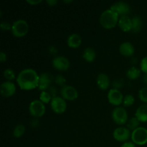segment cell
<instances>
[{"mask_svg": "<svg viewBox=\"0 0 147 147\" xmlns=\"http://www.w3.org/2000/svg\"><path fill=\"white\" fill-rule=\"evenodd\" d=\"M126 77L129 79V80H136V79L139 78L141 76V70L138 67H135V66H132V67H129L127 70L126 73Z\"/></svg>", "mask_w": 147, "mask_h": 147, "instance_id": "44dd1931", "label": "cell"}, {"mask_svg": "<svg viewBox=\"0 0 147 147\" xmlns=\"http://www.w3.org/2000/svg\"><path fill=\"white\" fill-rule=\"evenodd\" d=\"M83 57L88 63H93L96 57V51L92 47H87L83 51Z\"/></svg>", "mask_w": 147, "mask_h": 147, "instance_id": "ffe728a7", "label": "cell"}, {"mask_svg": "<svg viewBox=\"0 0 147 147\" xmlns=\"http://www.w3.org/2000/svg\"><path fill=\"white\" fill-rule=\"evenodd\" d=\"M11 33L16 37H22L27 34L29 31V24L25 20H18L13 22L11 27Z\"/></svg>", "mask_w": 147, "mask_h": 147, "instance_id": "3957f363", "label": "cell"}, {"mask_svg": "<svg viewBox=\"0 0 147 147\" xmlns=\"http://www.w3.org/2000/svg\"><path fill=\"white\" fill-rule=\"evenodd\" d=\"M46 2H47L50 6H52V7L56 5V4H57V1H56V0H47Z\"/></svg>", "mask_w": 147, "mask_h": 147, "instance_id": "f35d334b", "label": "cell"}, {"mask_svg": "<svg viewBox=\"0 0 147 147\" xmlns=\"http://www.w3.org/2000/svg\"><path fill=\"white\" fill-rule=\"evenodd\" d=\"M52 64L54 68L60 71H66L70 65V61L64 56H56L53 58Z\"/></svg>", "mask_w": 147, "mask_h": 147, "instance_id": "30bf717a", "label": "cell"}, {"mask_svg": "<svg viewBox=\"0 0 147 147\" xmlns=\"http://www.w3.org/2000/svg\"><path fill=\"white\" fill-rule=\"evenodd\" d=\"M40 75L32 68H26L19 73L17 83L20 89L30 90L38 88Z\"/></svg>", "mask_w": 147, "mask_h": 147, "instance_id": "6da1fadb", "label": "cell"}, {"mask_svg": "<svg viewBox=\"0 0 147 147\" xmlns=\"http://www.w3.org/2000/svg\"><path fill=\"white\" fill-rule=\"evenodd\" d=\"M131 136L130 130L126 127H118L113 132V137L117 142H126Z\"/></svg>", "mask_w": 147, "mask_h": 147, "instance_id": "7c38bea8", "label": "cell"}, {"mask_svg": "<svg viewBox=\"0 0 147 147\" xmlns=\"http://www.w3.org/2000/svg\"><path fill=\"white\" fill-rule=\"evenodd\" d=\"M132 21V29L131 31L134 33H138L142 30L143 23H142V19L139 16H134L131 19Z\"/></svg>", "mask_w": 147, "mask_h": 147, "instance_id": "7402d4cb", "label": "cell"}, {"mask_svg": "<svg viewBox=\"0 0 147 147\" xmlns=\"http://www.w3.org/2000/svg\"><path fill=\"white\" fill-rule=\"evenodd\" d=\"M108 100L111 105L115 106H119L123 103V96L119 89L111 88L109 90L107 94Z\"/></svg>", "mask_w": 147, "mask_h": 147, "instance_id": "ba28073f", "label": "cell"}, {"mask_svg": "<svg viewBox=\"0 0 147 147\" xmlns=\"http://www.w3.org/2000/svg\"><path fill=\"white\" fill-rule=\"evenodd\" d=\"M64 2L65 3H71V2H73V1H71V0H70V1H64Z\"/></svg>", "mask_w": 147, "mask_h": 147, "instance_id": "60d3db41", "label": "cell"}, {"mask_svg": "<svg viewBox=\"0 0 147 147\" xmlns=\"http://www.w3.org/2000/svg\"><path fill=\"white\" fill-rule=\"evenodd\" d=\"M24 132H25V126L23 124L20 123L14 126V130H13V136L15 138L19 139L24 135Z\"/></svg>", "mask_w": 147, "mask_h": 147, "instance_id": "cb8c5ba5", "label": "cell"}, {"mask_svg": "<svg viewBox=\"0 0 147 147\" xmlns=\"http://www.w3.org/2000/svg\"><path fill=\"white\" fill-rule=\"evenodd\" d=\"M82 43V37L77 33H73L67 37V45L71 48H78Z\"/></svg>", "mask_w": 147, "mask_h": 147, "instance_id": "ac0fdd59", "label": "cell"}, {"mask_svg": "<svg viewBox=\"0 0 147 147\" xmlns=\"http://www.w3.org/2000/svg\"><path fill=\"white\" fill-rule=\"evenodd\" d=\"M139 97L142 102L147 103V86L142 88L139 90Z\"/></svg>", "mask_w": 147, "mask_h": 147, "instance_id": "f1b7e54d", "label": "cell"}, {"mask_svg": "<svg viewBox=\"0 0 147 147\" xmlns=\"http://www.w3.org/2000/svg\"><path fill=\"white\" fill-rule=\"evenodd\" d=\"M3 76L7 81H11L15 79V73L11 68H7L3 72Z\"/></svg>", "mask_w": 147, "mask_h": 147, "instance_id": "484cf974", "label": "cell"}, {"mask_svg": "<svg viewBox=\"0 0 147 147\" xmlns=\"http://www.w3.org/2000/svg\"><path fill=\"white\" fill-rule=\"evenodd\" d=\"M40 126V121H39L38 119L37 118H34L33 119H32L31 121H30V126L33 129H36L38 126Z\"/></svg>", "mask_w": 147, "mask_h": 147, "instance_id": "836d02e7", "label": "cell"}, {"mask_svg": "<svg viewBox=\"0 0 147 147\" xmlns=\"http://www.w3.org/2000/svg\"><path fill=\"white\" fill-rule=\"evenodd\" d=\"M135 102V98L134 97V96L131 94L126 95V96L123 97V105L124 107H129V106H131Z\"/></svg>", "mask_w": 147, "mask_h": 147, "instance_id": "4316f807", "label": "cell"}, {"mask_svg": "<svg viewBox=\"0 0 147 147\" xmlns=\"http://www.w3.org/2000/svg\"><path fill=\"white\" fill-rule=\"evenodd\" d=\"M110 9L119 15H128L130 12V7L127 3L124 1H117L111 6Z\"/></svg>", "mask_w": 147, "mask_h": 147, "instance_id": "5bb4252c", "label": "cell"}, {"mask_svg": "<svg viewBox=\"0 0 147 147\" xmlns=\"http://www.w3.org/2000/svg\"><path fill=\"white\" fill-rule=\"evenodd\" d=\"M60 95L65 100H74L78 97V92L73 86L66 85L60 89Z\"/></svg>", "mask_w": 147, "mask_h": 147, "instance_id": "9c48e42d", "label": "cell"}, {"mask_svg": "<svg viewBox=\"0 0 147 147\" xmlns=\"http://www.w3.org/2000/svg\"><path fill=\"white\" fill-rule=\"evenodd\" d=\"M135 117L142 123L147 122V104L142 105L136 109Z\"/></svg>", "mask_w": 147, "mask_h": 147, "instance_id": "d6986e66", "label": "cell"}, {"mask_svg": "<svg viewBox=\"0 0 147 147\" xmlns=\"http://www.w3.org/2000/svg\"><path fill=\"white\" fill-rule=\"evenodd\" d=\"M135 49L133 44L129 42H124L119 46V53L125 57H131L134 54Z\"/></svg>", "mask_w": 147, "mask_h": 147, "instance_id": "2e32d148", "label": "cell"}, {"mask_svg": "<svg viewBox=\"0 0 147 147\" xmlns=\"http://www.w3.org/2000/svg\"><path fill=\"white\" fill-rule=\"evenodd\" d=\"M143 82L147 86V74H144L143 76Z\"/></svg>", "mask_w": 147, "mask_h": 147, "instance_id": "ab89813d", "label": "cell"}, {"mask_svg": "<svg viewBox=\"0 0 147 147\" xmlns=\"http://www.w3.org/2000/svg\"><path fill=\"white\" fill-rule=\"evenodd\" d=\"M53 97L51 96V95L47 91V90H43L41 91L40 95V100L43 103H50Z\"/></svg>", "mask_w": 147, "mask_h": 147, "instance_id": "d4e9b609", "label": "cell"}, {"mask_svg": "<svg viewBox=\"0 0 147 147\" xmlns=\"http://www.w3.org/2000/svg\"><path fill=\"white\" fill-rule=\"evenodd\" d=\"M16 92V86L11 81H4L0 86V93L4 98L12 96Z\"/></svg>", "mask_w": 147, "mask_h": 147, "instance_id": "4fadbf2b", "label": "cell"}, {"mask_svg": "<svg viewBox=\"0 0 147 147\" xmlns=\"http://www.w3.org/2000/svg\"><path fill=\"white\" fill-rule=\"evenodd\" d=\"M96 83H97L98 87L100 90H106L109 88L110 86V79L106 73H99L96 78Z\"/></svg>", "mask_w": 147, "mask_h": 147, "instance_id": "e0dca14e", "label": "cell"}, {"mask_svg": "<svg viewBox=\"0 0 147 147\" xmlns=\"http://www.w3.org/2000/svg\"><path fill=\"white\" fill-rule=\"evenodd\" d=\"M27 2L28 4H31V5H37V4H40L42 2L41 0H38V1H31V0H27Z\"/></svg>", "mask_w": 147, "mask_h": 147, "instance_id": "74e56055", "label": "cell"}, {"mask_svg": "<svg viewBox=\"0 0 147 147\" xmlns=\"http://www.w3.org/2000/svg\"><path fill=\"white\" fill-rule=\"evenodd\" d=\"M118 25L123 32H130L132 29V21L131 19L128 15L121 16L119 17Z\"/></svg>", "mask_w": 147, "mask_h": 147, "instance_id": "9a60e30c", "label": "cell"}, {"mask_svg": "<svg viewBox=\"0 0 147 147\" xmlns=\"http://www.w3.org/2000/svg\"><path fill=\"white\" fill-rule=\"evenodd\" d=\"M139 124H140V121L138 120L137 118L134 116V117L131 118L129 120H128L127 123H126V128L133 131L135 129L139 127Z\"/></svg>", "mask_w": 147, "mask_h": 147, "instance_id": "603a6c76", "label": "cell"}, {"mask_svg": "<svg viewBox=\"0 0 147 147\" xmlns=\"http://www.w3.org/2000/svg\"><path fill=\"white\" fill-rule=\"evenodd\" d=\"M123 84H124V81L122 78H119V79H116L113 81L112 83V85H113V88L116 89H119L121 88L123 86Z\"/></svg>", "mask_w": 147, "mask_h": 147, "instance_id": "f546056e", "label": "cell"}, {"mask_svg": "<svg viewBox=\"0 0 147 147\" xmlns=\"http://www.w3.org/2000/svg\"><path fill=\"white\" fill-rule=\"evenodd\" d=\"M140 70L144 74H147V56L142 59L140 63Z\"/></svg>", "mask_w": 147, "mask_h": 147, "instance_id": "4dcf8cb0", "label": "cell"}, {"mask_svg": "<svg viewBox=\"0 0 147 147\" xmlns=\"http://www.w3.org/2000/svg\"><path fill=\"white\" fill-rule=\"evenodd\" d=\"M121 147H136V145L133 142H126L121 146Z\"/></svg>", "mask_w": 147, "mask_h": 147, "instance_id": "e575fe53", "label": "cell"}, {"mask_svg": "<svg viewBox=\"0 0 147 147\" xmlns=\"http://www.w3.org/2000/svg\"><path fill=\"white\" fill-rule=\"evenodd\" d=\"M50 107L53 112L57 114H62L67 109V103L65 100L61 96H56L52 99L50 102Z\"/></svg>", "mask_w": 147, "mask_h": 147, "instance_id": "52a82bcc", "label": "cell"}, {"mask_svg": "<svg viewBox=\"0 0 147 147\" xmlns=\"http://www.w3.org/2000/svg\"><path fill=\"white\" fill-rule=\"evenodd\" d=\"M47 91L48 92L50 95H51V96L53 98H55V97H56V96H57V88H56L55 86H50V87L48 88V89L47 90Z\"/></svg>", "mask_w": 147, "mask_h": 147, "instance_id": "d6a6232c", "label": "cell"}, {"mask_svg": "<svg viewBox=\"0 0 147 147\" xmlns=\"http://www.w3.org/2000/svg\"><path fill=\"white\" fill-rule=\"evenodd\" d=\"M55 77L50 73H42L40 75L39 78L38 88L40 90H47L51 86V83L54 81Z\"/></svg>", "mask_w": 147, "mask_h": 147, "instance_id": "8fae6325", "label": "cell"}, {"mask_svg": "<svg viewBox=\"0 0 147 147\" xmlns=\"http://www.w3.org/2000/svg\"><path fill=\"white\" fill-rule=\"evenodd\" d=\"M131 140L135 144L142 146L147 144V129L144 127L137 128L131 132Z\"/></svg>", "mask_w": 147, "mask_h": 147, "instance_id": "277c9868", "label": "cell"}, {"mask_svg": "<svg viewBox=\"0 0 147 147\" xmlns=\"http://www.w3.org/2000/svg\"><path fill=\"white\" fill-rule=\"evenodd\" d=\"M112 119L118 125H123L128 121V113L125 108L118 106L115 108L111 113Z\"/></svg>", "mask_w": 147, "mask_h": 147, "instance_id": "8992f818", "label": "cell"}, {"mask_svg": "<svg viewBox=\"0 0 147 147\" xmlns=\"http://www.w3.org/2000/svg\"><path fill=\"white\" fill-rule=\"evenodd\" d=\"M0 27H1V30H3V31H8V30H11L12 24L9 23L8 22H1Z\"/></svg>", "mask_w": 147, "mask_h": 147, "instance_id": "1f68e13d", "label": "cell"}, {"mask_svg": "<svg viewBox=\"0 0 147 147\" xmlns=\"http://www.w3.org/2000/svg\"><path fill=\"white\" fill-rule=\"evenodd\" d=\"M6 60H7V55H6L4 52H1V53H0V61H1V63H4Z\"/></svg>", "mask_w": 147, "mask_h": 147, "instance_id": "8d00e7d4", "label": "cell"}, {"mask_svg": "<svg viewBox=\"0 0 147 147\" xmlns=\"http://www.w3.org/2000/svg\"><path fill=\"white\" fill-rule=\"evenodd\" d=\"M54 82L55 83L56 85H57L59 86H61V88L66 86V79L62 75H57V76H56L55 77Z\"/></svg>", "mask_w": 147, "mask_h": 147, "instance_id": "83f0119b", "label": "cell"}, {"mask_svg": "<svg viewBox=\"0 0 147 147\" xmlns=\"http://www.w3.org/2000/svg\"><path fill=\"white\" fill-rule=\"evenodd\" d=\"M48 52L51 55H55L57 53V50L55 46H50L48 48Z\"/></svg>", "mask_w": 147, "mask_h": 147, "instance_id": "d590c367", "label": "cell"}, {"mask_svg": "<svg viewBox=\"0 0 147 147\" xmlns=\"http://www.w3.org/2000/svg\"><path fill=\"white\" fill-rule=\"evenodd\" d=\"M45 106L40 100H34L29 105V112L34 118H40L45 113Z\"/></svg>", "mask_w": 147, "mask_h": 147, "instance_id": "5b68a950", "label": "cell"}, {"mask_svg": "<svg viewBox=\"0 0 147 147\" xmlns=\"http://www.w3.org/2000/svg\"><path fill=\"white\" fill-rule=\"evenodd\" d=\"M119 15L111 9L105 10L100 16V23L105 29H112L118 24Z\"/></svg>", "mask_w": 147, "mask_h": 147, "instance_id": "7a4b0ae2", "label": "cell"}]
</instances>
